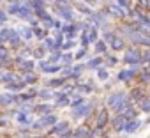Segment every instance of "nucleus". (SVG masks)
<instances>
[{"instance_id":"1","label":"nucleus","mask_w":150,"mask_h":138,"mask_svg":"<svg viewBox=\"0 0 150 138\" xmlns=\"http://www.w3.org/2000/svg\"><path fill=\"white\" fill-rule=\"evenodd\" d=\"M7 14H13L23 21H28V18L34 16V9L28 4V0H18V2H11L7 7Z\"/></svg>"},{"instance_id":"2","label":"nucleus","mask_w":150,"mask_h":138,"mask_svg":"<svg viewBox=\"0 0 150 138\" xmlns=\"http://www.w3.org/2000/svg\"><path fill=\"white\" fill-rule=\"evenodd\" d=\"M127 103H129V96H127V92H124V90L111 92V94H108V97H106V106H108L110 110H113L115 113H120Z\"/></svg>"},{"instance_id":"3","label":"nucleus","mask_w":150,"mask_h":138,"mask_svg":"<svg viewBox=\"0 0 150 138\" xmlns=\"http://www.w3.org/2000/svg\"><path fill=\"white\" fill-rule=\"evenodd\" d=\"M94 106H96V101H88V103H81L78 106L71 108V117L74 120H81V119H87L92 112H94Z\"/></svg>"},{"instance_id":"4","label":"nucleus","mask_w":150,"mask_h":138,"mask_svg":"<svg viewBox=\"0 0 150 138\" xmlns=\"http://www.w3.org/2000/svg\"><path fill=\"white\" fill-rule=\"evenodd\" d=\"M88 18V23H92V27H96V28H103V30H108V13L104 11V9H99V11H94L90 16H87Z\"/></svg>"},{"instance_id":"5","label":"nucleus","mask_w":150,"mask_h":138,"mask_svg":"<svg viewBox=\"0 0 150 138\" xmlns=\"http://www.w3.org/2000/svg\"><path fill=\"white\" fill-rule=\"evenodd\" d=\"M55 122H57V117H55L53 113H48V115H39V119H37V120H34L30 127H32L34 131H41V129L51 127Z\"/></svg>"},{"instance_id":"6","label":"nucleus","mask_w":150,"mask_h":138,"mask_svg":"<svg viewBox=\"0 0 150 138\" xmlns=\"http://www.w3.org/2000/svg\"><path fill=\"white\" fill-rule=\"evenodd\" d=\"M138 73H139V65H129L127 69H122V71L117 75V80L122 82V83H129V82L136 80Z\"/></svg>"},{"instance_id":"7","label":"nucleus","mask_w":150,"mask_h":138,"mask_svg":"<svg viewBox=\"0 0 150 138\" xmlns=\"http://www.w3.org/2000/svg\"><path fill=\"white\" fill-rule=\"evenodd\" d=\"M124 62H125L127 65H139V64H141V51H139L136 46L125 50V53H124Z\"/></svg>"},{"instance_id":"8","label":"nucleus","mask_w":150,"mask_h":138,"mask_svg":"<svg viewBox=\"0 0 150 138\" xmlns=\"http://www.w3.org/2000/svg\"><path fill=\"white\" fill-rule=\"evenodd\" d=\"M39 69L44 73V75H57L62 71V64H53V62H48V60H39Z\"/></svg>"},{"instance_id":"9","label":"nucleus","mask_w":150,"mask_h":138,"mask_svg":"<svg viewBox=\"0 0 150 138\" xmlns=\"http://www.w3.org/2000/svg\"><path fill=\"white\" fill-rule=\"evenodd\" d=\"M55 14H57L60 20H64V21H72V20H74V11H72L71 4L55 7Z\"/></svg>"},{"instance_id":"10","label":"nucleus","mask_w":150,"mask_h":138,"mask_svg":"<svg viewBox=\"0 0 150 138\" xmlns=\"http://www.w3.org/2000/svg\"><path fill=\"white\" fill-rule=\"evenodd\" d=\"M104 11L108 13V16H113V18H125V16H127V9L120 7L117 2L108 4V6L104 7Z\"/></svg>"},{"instance_id":"11","label":"nucleus","mask_w":150,"mask_h":138,"mask_svg":"<svg viewBox=\"0 0 150 138\" xmlns=\"http://www.w3.org/2000/svg\"><path fill=\"white\" fill-rule=\"evenodd\" d=\"M14 103H20V97L16 96V92H0V106L2 108H7Z\"/></svg>"},{"instance_id":"12","label":"nucleus","mask_w":150,"mask_h":138,"mask_svg":"<svg viewBox=\"0 0 150 138\" xmlns=\"http://www.w3.org/2000/svg\"><path fill=\"white\" fill-rule=\"evenodd\" d=\"M108 124H110V108L106 106V108H101L99 110V113L96 117V126L101 127V129H104Z\"/></svg>"},{"instance_id":"13","label":"nucleus","mask_w":150,"mask_h":138,"mask_svg":"<svg viewBox=\"0 0 150 138\" xmlns=\"http://www.w3.org/2000/svg\"><path fill=\"white\" fill-rule=\"evenodd\" d=\"M127 119L122 115V113H117L113 119H110V126L117 131V133H124V126H125Z\"/></svg>"},{"instance_id":"14","label":"nucleus","mask_w":150,"mask_h":138,"mask_svg":"<svg viewBox=\"0 0 150 138\" xmlns=\"http://www.w3.org/2000/svg\"><path fill=\"white\" fill-rule=\"evenodd\" d=\"M139 126H141V120H139L138 117L127 119V122H125V126H124V133H127V134H131V133H136V131L139 129Z\"/></svg>"},{"instance_id":"15","label":"nucleus","mask_w":150,"mask_h":138,"mask_svg":"<svg viewBox=\"0 0 150 138\" xmlns=\"http://www.w3.org/2000/svg\"><path fill=\"white\" fill-rule=\"evenodd\" d=\"M127 96H129V101H131L132 105H134V103L138 105V103L146 96V94H145V90H143L141 87H134V89H131V92H129Z\"/></svg>"},{"instance_id":"16","label":"nucleus","mask_w":150,"mask_h":138,"mask_svg":"<svg viewBox=\"0 0 150 138\" xmlns=\"http://www.w3.org/2000/svg\"><path fill=\"white\" fill-rule=\"evenodd\" d=\"M69 127H71V124H69L67 120H62V122H55V124L51 126V129L48 131V134H57V136H58V134H62L64 131H67Z\"/></svg>"},{"instance_id":"17","label":"nucleus","mask_w":150,"mask_h":138,"mask_svg":"<svg viewBox=\"0 0 150 138\" xmlns=\"http://www.w3.org/2000/svg\"><path fill=\"white\" fill-rule=\"evenodd\" d=\"M7 43H9L11 48H20V46L23 44V39H21V36H20L18 30H13V28H11V34H9V37H7Z\"/></svg>"},{"instance_id":"18","label":"nucleus","mask_w":150,"mask_h":138,"mask_svg":"<svg viewBox=\"0 0 150 138\" xmlns=\"http://www.w3.org/2000/svg\"><path fill=\"white\" fill-rule=\"evenodd\" d=\"M72 138H90V127L80 124L76 129H72Z\"/></svg>"},{"instance_id":"19","label":"nucleus","mask_w":150,"mask_h":138,"mask_svg":"<svg viewBox=\"0 0 150 138\" xmlns=\"http://www.w3.org/2000/svg\"><path fill=\"white\" fill-rule=\"evenodd\" d=\"M53 110H55V106L48 105L46 101H42V103H39V105L34 106V112H35L37 115H48V113H53Z\"/></svg>"},{"instance_id":"20","label":"nucleus","mask_w":150,"mask_h":138,"mask_svg":"<svg viewBox=\"0 0 150 138\" xmlns=\"http://www.w3.org/2000/svg\"><path fill=\"white\" fill-rule=\"evenodd\" d=\"M18 32H20V36H21L23 41H32L34 39V28L28 27V25H20Z\"/></svg>"},{"instance_id":"21","label":"nucleus","mask_w":150,"mask_h":138,"mask_svg":"<svg viewBox=\"0 0 150 138\" xmlns=\"http://www.w3.org/2000/svg\"><path fill=\"white\" fill-rule=\"evenodd\" d=\"M74 9H76L78 13H81V14H85V16H90L94 11H92V7L88 6V4H85V2H81V0H76L74 2Z\"/></svg>"},{"instance_id":"22","label":"nucleus","mask_w":150,"mask_h":138,"mask_svg":"<svg viewBox=\"0 0 150 138\" xmlns=\"http://www.w3.org/2000/svg\"><path fill=\"white\" fill-rule=\"evenodd\" d=\"M64 83H67V78L65 76H58V78H50L46 82V87H50V89H60V87H64Z\"/></svg>"},{"instance_id":"23","label":"nucleus","mask_w":150,"mask_h":138,"mask_svg":"<svg viewBox=\"0 0 150 138\" xmlns=\"http://www.w3.org/2000/svg\"><path fill=\"white\" fill-rule=\"evenodd\" d=\"M37 97H41V101H50V99H55V92L50 87H44V89L37 90Z\"/></svg>"},{"instance_id":"24","label":"nucleus","mask_w":150,"mask_h":138,"mask_svg":"<svg viewBox=\"0 0 150 138\" xmlns=\"http://www.w3.org/2000/svg\"><path fill=\"white\" fill-rule=\"evenodd\" d=\"M103 62H104V58L101 57V55H97V57H94V58H90L87 64H85V67L87 69H96V71H97V69L103 65Z\"/></svg>"},{"instance_id":"25","label":"nucleus","mask_w":150,"mask_h":138,"mask_svg":"<svg viewBox=\"0 0 150 138\" xmlns=\"http://www.w3.org/2000/svg\"><path fill=\"white\" fill-rule=\"evenodd\" d=\"M110 46H111V50H113V51H120V50H124V48H125V39H124V37H120V36H117V37L110 43Z\"/></svg>"},{"instance_id":"26","label":"nucleus","mask_w":150,"mask_h":138,"mask_svg":"<svg viewBox=\"0 0 150 138\" xmlns=\"http://www.w3.org/2000/svg\"><path fill=\"white\" fill-rule=\"evenodd\" d=\"M16 120H18L21 126H27V127H30L32 122H34V120L30 119V115H28V113H23V112H18V113H16Z\"/></svg>"},{"instance_id":"27","label":"nucleus","mask_w":150,"mask_h":138,"mask_svg":"<svg viewBox=\"0 0 150 138\" xmlns=\"http://www.w3.org/2000/svg\"><path fill=\"white\" fill-rule=\"evenodd\" d=\"M7 85V89L11 90V92H20V90H23L25 87H27V83L23 82V80H18V82H11V83H6Z\"/></svg>"},{"instance_id":"28","label":"nucleus","mask_w":150,"mask_h":138,"mask_svg":"<svg viewBox=\"0 0 150 138\" xmlns=\"http://www.w3.org/2000/svg\"><path fill=\"white\" fill-rule=\"evenodd\" d=\"M138 112L150 113V97H148V96H145V97L138 103Z\"/></svg>"},{"instance_id":"29","label":"nucleus","mask_w":150,"mask_h":138,"mask_svg":"<svg viewBox=\"0 0 150 138\" xmlns=\"http://www.w3.org/2000/svg\"><path fill=\"white\" fill-rule=\"evenodd\" d=\"M62 50L60 48H57V50H53V51H50V57H48V62H53V64H60V58H62Z\"/></svg>"},{"instance_id":"30","label":"nucleus","mask_w":150,"mask_h":138,"mask_svg":"<svg viewBox=\"0 0 150 138\" xmlns=\"http://www.w3.org/2000/svg\"><path fill=\"white\" fill-rule=\"evenodd\" d=\"M138 80H139V83H150V71H148V69L145 67V69H141V71L138 73V76H136Z\"/></svg>"},{"instance_id":"31","label":"nucleus","mask_w":150,"mask_h":138,"mask_svg":"<svg viewBox=\"0 0 150 138\" xmlns=\"http://www.w3.org/2000/svg\"><path fill=\"white\" fill-rule=\"evenodd\" d=\"M41 46L46 50V53H50V51H53V50H55V39H53V37H44Z\"/></svg>"},{"instance_id":"32","label":"nucleus","mask_w":150,"mask_h":138,"mask_svg":"<svg viewBox=\"0 0 150 138\" xmlns=\"http://www.w3.org/2000/svg\"><path fill=\"white\" fill-rule=\"evenodd\" d=\"M94 44H96V51H97V55H104V53H108V43H104L103 39L96 41Z\"/></svg>"},{"instance_id":"33","label":"nucleus","mask_w":150,"mask_h":138,"mask_svg":"<svg viewBox=\"0 0 150 138\" xmlns=\"http://www.w3.org/2000/svg\"><path fill=\"white\" fill-rule=\"evenodd\" d=\"M72 62H74V55L69 53V51H64L62 53V58H60V64L62 65H71Z\"/></svg>"},{"instance_id":"34","label":"nucleus","mask_w":150,"mask_h":138,"mask_svg":"<svg viewBox=\"0 0 150 138\" xmlns=\"http://www.w3.org/2000/svg\"><path fill=\"white\" fill-rule=\"evenodd\" d=\"M21 80H23V82H25L27 85H34V83L37 82V76H35V75H34L32 71H27V73H25V75L21 76Z\"/></svg>"},{"instance_id":"35","label":"nucleus","mask_w":150,"mask_h":138,"mask_svg":"<svg viewBox=\"0 0 150 138\" xmlns=\"http://www.w3.org/2000/svg\"><path fill=\"white\" fill-rule=\"evenodd\" d=\"M106 57H104V62H103V65L104 67H111V65H115L117 62H118V58L115 57V55H110V53H104Z\"/></svg>"},{"instance_id":"36","label":"nucleus","mask_w":150,"mask_h":138,"mask_svg":"<svg viewBox=\"0 0 150 138\" xmlns=\"http://www.w3.org/2000/svg\"><path fill=\"white\" fill-rule=\"evenodd\" d=\"M97 78H99V82H106V80L110 78V73H108V69H106L104 65H101V67L97 69Z\"/></svg>"},{"instance_id":"37","label":"nucleus","mask_w":150,"mask_h":138,"mask_svg":"<svg viewBox=\"0 0 150 138\" xmlns=\"http://www.w3.org/2000/svg\"><path fill=\"white\" fill-rule=\"evenodd\" d=\"M34 97H37V90H35V89H30V90H25L20 99H23V101H32Z\"/></svg>"},{"instance_id":"38","label":"nucleus","mask_w":150,"mask_h":138,"mask_svg":"<svg viewBox=\"0 0 150 138\" xmlns=\"http://www.w3.org/2000/svg\"><path fill=\"white\" fill-rule=\"evenodd\" d=\"M20 69H21V71H32V69H34V60H27V58H23V62L20 64Z\"/></svg>"},{"instance_id":"39","label":"nucleus","mask_w":150,"mask_h":138,"mask_svg":"<svg viewBox=\"0 0 150 138\" xmlns=\"http://www.w3.org/2000/svg\"><path fill=\"white\" fill-rule=\"evenodd\" d=\"M83 101H85L83 94H78L76 97H71V99H69V106H71V108H74V106H78V105H81Z\"/></svg>"},{"instance_id":"40","label":"nucleus","mask_w":150,"mask_h":138,"mask_svg":"<svg viewBox=\"0 0 150 138\" xmlns=\"http://www.w3.org/2000/svg\"><path fill=\"white\" fill-rule=\"evenodd\" d=\"M88 41H90V43L99 41V30H97L96 27H90V30H88Z\"/></svg>"},{"instance_id":"41","label":"nucleus","mask_w":150,"mask_h":138,"mask_svg":"<svg viewBox=\"0 0 150 138\" xmlns=\"http://www.w3.org/2000/svg\"><path fill=\"white\" fill-rule=\"evenodd\" d=\"M76 89H78L80 94H90V92L94 90V85H92V83H87V85H78Z\"/></svg>"},{"instance_id":"42","label":"nucleus","mask_w":150,"mask_h":138,"mask_svg":"<svg viewBox=\"0 0 150 138\" xmlns=\"http://www.w3.org/2000/svg\"><path fill=\"white\" fill-rule=\"evenodd\" d=\"M74 46H76V41H74V39H65L64 44L60 46V50H62V51H67V50H71V48H74Z\"/></svg>"},{"instance_id":"43","label":"nucleus","mask_w":150,"mask_h":138,"mask_svg":"<svg viewBox=\"0 0 150 138\" xmlns=\"http://www.w3.org/2000/svg\"><path fill=\"white\" fill-rule=\"evenodd\" d=\"M32 28H34V37H37V39H41V41L48 36V34H46V32H44L39 25H37V27H32Z\"/></svg>"},{"instance_id":"44","label":"nucleus","mask_w":150,"mask_h":138,"mask_svg":"<svg viewBox=\"0 0 150 138\" xmlns=\"http://www.w3.org/2000/svg\"><path fill=\"white\" fill-rule=\"evenodd\" d=\"M28 4L32 6V9H41V7H46V2L44 0H28Z\"/></svg>"},{"instance_id":"45","label":"nucleus","mask_w":150,"mask_h":138,"mask_svg":"<svg viewBox=\"0 0 150 138\" xmlns=\"http://www.w3.org/2000/svg\"><path fill=\"white\" fill-rule=\"evenodd\" d=\"M103 37H104L103 41L110 44V43H111V41H113V39L117 37V34H115V32H110V30H104V36H103Z\"/></svg>"},{"instance_id":"46","label":"nucleus","mask_w":150,"mask_h":138,"mask_svg":"<svg viewBox=\"0 0 150 138\" xmlns=\"http://www.w3.org/2000/svg\"><path fill=\"white\" fill-rule=\"evenodd\" d=\"M44 53H46V50H44L42 46H39V48H35V50H32V55H34L35 58H39V60L44 57Z\"/></svg>"},{"instance_id":"47","label":"nucleus","mask_w":150,"mask_h":138,"mask_svg":"<svg viewBox=\"0 0 150 138\" xmlns=\"http://www.w3.org/2000/svg\"><path fill=\"white\" fill-rule=\"evenodd\" d=\"M83 57H87V48H83V46H81V48L78 50V53L74 55V58H76V60H81Z\"/></svg>"},{"instance_id":"48","label":"nucleus","mask_w":150,"mask_h":138,"mask_svg":"<svg viewBox=\"0 0 150 138\" xmlns=\"http://www.w3.org/2000/svg\"><path fill=\"white\" fill-rule=\"evenodd\" d=\"M62 25H64V20H60V18H58V20H55V18H53L51 28H55V30H60V28H62Z\"/></svg>"},{"instance_id":"49","label":"nucleus","mask_w":150,"mask_h":138,"mask_svg":"<svg viewBox=\"0 0 150 138\" xmlns=\"http://www.w3.org/2000/svg\"><path fill=\"white\" fill-rule=\"evenodd\" d=\"M20 112H23V113H30V112H34V105H30V103H28V105H27V103H23Z\"/></svg>"},{"instance_id":"50","label":"nucleus","mask_w":150,"mask_h":138,"mask_svg":"<svg viewBox=\"0 0 150 138\" xmlns=\"http://www.w3.org/2000/svg\"><path fill=\"white\" fill-rule=\"evenodd\" d=\"M145 62H150V48L141 51V64H145Z\"/></svg>"},{"instance_id":"51","label":"nucleus","mask_w":150,"mask_h":138,"mask_svg":"<svg viewBox=\"0 0 150 138\" xmlns=\"http://www.w3.org/2000/svg\"><path fill=\"white\" fill-rule=\"evenodd\" d=\"M7 18H9V14L4 9H0V27H2L4 23H7Z\"/></svg>"},{"instance_id":"52","label":"nucleus","mask_w":150,"mask_h":138,"mask_svg":"<svg viewBox=\"0 0 150 138\" xmlns=\"http://www.w3.org/2000/svg\"><path fill=\"white\" fill-rule=\"evenodd\" d=\"M0 60H9L7 48H4V46H0Z\"/></svg>"},{"instance_id":"53","label":"nucleus","mask_w":150,"mask_h":138,"mask_svg":"<svg viewBox=\"0 0 150 138\" xmlns=\"http://www.w3.org/2000/svg\"><path fill=\"white\" fill-rule=\"evenodd\" d=\"M115 2L124 9H129V6H131V0H115Z\"/></svg>"},{"instance_id":"54","label":"nucleus","mask_w":150,"mask_h":138,"mask_svg":"<svg viewBox=\"0 0 150 138\" xmlns=\"http://www.w3.org/2000/svg\"><path fill=\"white\" fill-rule=\"evenodd\" d=\"M57 138H72V129L69 127L67 131H64V133H62V134H58Z\"/></svg>"},{"instance_id":"55","label":"nucleus","mask_w":150,"mask_h":138,"mask_svg":"<svg viewBox=\"0 0 150 138\" xmlns=\"http://www.w3.org/2000/svg\"><path fill=\"white\" fill-rule=\"evenodd\" d=\"M81 2H85V4H88V6H94L97 0H81Z\"/></svg>"},{"instance_id":"56","label":"nucleus","mask_w":150,"mask_h":138,"mask_svg":"<svg viewBox=\"0 0 150 138\" xmlns=\"http://www.w3.org/2000/svg\"><path fill=\"white\" fill-rule=\"evenodd\" d=\"M4 73H6V71H4V69H2V67H0V82H2V80H4Z\"/></svg>"},{"instance_id":"57","label":"nucleus","mask_w":150,"mask_h":138,"mask_svg":"<svg viewBox=\"0 0 150 138\" xmlns=\"http://www.w3.org/2000/svg\"><path fill=\"white\" fill-rule=\"evenodd\" d=\"M97 2H101V4H108L110 0H97Z\"/></svg>"},{"instance_id":"58","label":"nucleus","mask_w":150,"mask_h":138,"mask_svg":"<svg viewBox=\"0 0 150 138\" xmlns=\"http://www.w3.org/2000/svg\"><path fill=\"white\" fill-rule=\"evenodd\" d=\"M146 96L150 97V83H148V90H146Z\"/></svg>"},{"instance_id":"59","label":"nucleus","mask_w":150,"mask_h":138,"mask_svg":"<svg viewBox=\"0 0 150 138\" xmlns=\"http://www.w3.org/2000/svg\"><path fill=\"white\" fill-rule=\"evenodd\" d=\"M67 2H69V4H74V2H76V0H67Z\"/></svg>"},{"instance_id":"60","label":"nucleus","mask_w":150,"mask_h":138,"mask_svg":"<svg viewBox=\"0 0 150 138\" xmlns=\"http://www.w3.org/2000/svg\"><path fill=\"white\" fill-rule=\"evenodd\" d=\"M103 138H113V136H106V134H104V136H103Z\"/></svg>"},{"instance_id":"61","label":"nucleus","mask_w":150,"mask_h":138,"mask_svg":"<svg viewBox=\"0 0 150 138\" xmlns=\"http://www.w3.org/2000/svg\"><path fill=\"white\" fill-rule=\"evenodd\" d=\"M146 122H150V117H148V120H146Z\"/></svg>"},{"instance_id":"62","label":"nucleus","mask_w":150,"mask_h":138,"mask_svg":"<svg viewBox=\"0 0 150 138\" xmlns=\"http://www.w3.org/2000/svg\"><path fill=\"white\" fill-rule=\"evenodd\" d=\"M148 6H150V0H148Z\"/></svg>"},{"instance_id":"63","label":"nucleus","mask_w":150,"mask_h":138,"mask_svg":"<svg viewBox=\"0 0 150 138\" xmlns=\"http://www.w3.org/2000/svg\"><path fill=\"white\" fill-rule=\"evenodd\" d=\"M0 2H2V0H0Z\"/></svg>"},{"instance_id":"64","label":"nucleus","mask_w":150,"mask_h":138,"mask_svg":"<svg viewBox=\"0 0 150 138\" xmlns=\"http://www.w3.org/2000/svg\"><path fill=\"white\" fill-rule=\"evenodd\" d=\"M148 138H150V136H148Z\"/></svg>"}]
</instances>
